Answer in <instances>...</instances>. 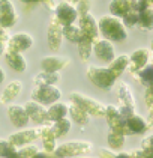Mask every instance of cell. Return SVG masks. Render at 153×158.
<instances>
[{
    "instance_id": "obj_1",
    "label": "cell",
    "mask_w": 153,
    "mask_h": 158,
    "mask_svg": "<svg viewBox=\"0 0 153 158\" xmlns=\"http://www.w3.org/2000/svg\"><path fill=\"white\" fill-rule=\"evenodd\" d=\"M98 30H99V36L105 38L111 42H122L128 38V30L123 24V21L114 17L111 14L102 15L98 21Z\"/></svg>"
},
{
    "instance_id": "obj_2",
    "label": "cell",
    "mask_w": 153,
    "mask_h": 158,
    "mask_svg": "<svg viewBox=\"0 0 153 158\" xmlns=\"http://www.w3.org/2000/svg\"><path fill=\"white\" fill-rule=\"evenodd\" d=\"M87 78L93 83L96 87L102 90H111L113 86L116 85V78L111 74V71L107 66H98L90 65L87 68Z\"/></svg>"
},
{
    "instance_id": "obj_3",
    "label": "cell",
    "mask_w": 153,
    "mask_h": 158,
    "mask_svg": "<svg viewBox=\"0 0 153 158\" xmlns=\"http://www.w3.org/2000/svg\"><path fill=\"white\" fill-rule=\"evenodd\" d=\"M69 101L80 106L83 110H86L93 118H104V114H105V106L102 102H99L98 99H95L92 97H87L81 92H72Z\"/></svg>"
},
{
    "instance_id": "obj_4",
    "label": "cell",
    "mask_w": 153,
    "mask_h": 158,
    "mask_svg": "<svg viewBox=\"0 0 153 158\" xmlns=\"http://www.w3.org/2000/svg\"><path fill=\"white\" fill-rule=\"evenodd\" d=\"M92 143L86 140H71L63 145L56 146L54 155L56 157H80V155H87L92 152Z\"/></svg>"
},
{
    "instance_id": "obj_5",
    "label": "cell",
    "mask_w": 153,
    "mask_h": 158,
    "mask_svg": "<svg viewBox=\"0 0 153 158\" xmlns=\"http://www.w3.org/2000/svg\"><path fill=\"white\" fill-rule=\"evenodd\" d=\"M62 98V90L56 85H35L32 89V99L42 106H50Z\"/></svg>"
},
{
    "instance_id": "obj_6",
    "label": "cell",
    "mask_w": 153,
    "mask_h": 158,
    "mask_svg": "<svg viewBox=\"0 0 153 158\" xmlns=\"http://www.w3.org/2000/svg\"><path fill=\"white\" fill-rule=\"evenodd\" d=\"M104 119L107 121V123H108V127H110L111 131H117V133H122V134H125V135H129L128 128H126V121H125V118L120 114L117 106H114V104L105 106Z\"/></svg>"
},
{
    "instance_id": "obj_7",
    "label": "cell",
    "mask_w": 153,
    "mask_h": 158,
    "mask_svg": "<svg viewBox=\"0 0 153 158\" xmlns=\"http://www.w3.org/2000/svg\"><path fill=\"white\" fill-rule=\"evenodd\" d=\"M24 109L29 114V119L36 122L38 125H50L51 123L50 118H48L47 109L41 102H38L35 99H30L24 104Z\"/></svg>"
},
{
    "instance_id": "obj_8",
    "label": "cell",
    "mask_w": 153,
    "mask_h": 158,
    "mask_svg": "<svg viewBox=\"0 0 153 158\" xmlns=\"http://www.w3.org/2000/svg\"><path fill=\"white\" fill-rule=\"evenodd\" d=\"M54 12H56L54 17H56L63 26L74 24V23L78 20L75 5H74V3H69V2H59V3L54 6Z\"/></svg>"
},
{
    "instance_id": "obj_9",
    "label": "cell",
    "mask_w": 153,
    "mask_h": 158,
    "mask_svg": "<svg viewBox=\"0 0 153 158\" xmlns=\"http://www.w3.org/2000/svg\"><path fill=\"white\" fill-rule=\"evenodd\" d=\"M95 56L99 59V60L110 63V62L114 59L116 56V51H114V44L111 41H108L105 38H96L93 41V50Z\"/></svg>"
},
{
    "instance_id": "obj_10",
    "label": "cell",
    "mask_w": 153,
    "mask_h": 158,
    "mask_svg": "<svg viewBox=\"0 0 153 158\" xmlns=\"http://www.w3.org/2000/svg\"><path fill=\"white\" fill-rule=\"evenodd\" d=\"M41 135V127H36V128H20L17 133L11 134L8 137V140L11 142L12 145H15L17 148L23 145H27V143H32L39 139Z\"/></svg>"
},
{
    "instance_id": "obj_11",
    "label": "cell",
    "mask_w": 153,
    "mask_h": 158,
    "mask_svg": "<svg viewBox=\"0 0 153 158\" xmlns=\"http://www.w3.org/2000/svg\"><path fill=\"white\" fill-rule=\"evenodd\" d=\"M47 41H48V47L53 51H57L62 47L63 42V24L60 23L59 20L53 15L48 24V33H47Z\"/></svg>"
},
{
    "instance_id": "obj_12",
    "label": "cell",
    "mask_w": 153,
    "mask_h": 158,
    "mask_svg": "<svg viewBox=\"0 0 153 158\" xmlns=\"http://www.w3.org/2000/svg\"><path fill=\"white\" fill-rule=\"evenodd\" d=\"M33 45V38L29 33L18 32L15 35H11L9 39L6 41V50L8 51H17V53H23L26 50L32 48Z\"/></svg>"
},
{
    "instance_id": "obj_13",
    "label": "cell",
    "mask_w": 153,
    "mask_h": 158,
    "mask_svg": "<svg viewBox=\"0 0 153 158\" xmlns=\"http://www.w3.org/2000/svg\"><path fill=\"white\" fill-rule=\"evenodd\" d=\"M18 21V14L11 0H0V26L11 29Z\"/></svg>"
},
{
    "instance_id": "obj_14",
    "label": "cell",
    "mask_w": 153,
    "mask_h": 158,
    "mask_svg": "<svg viewBox=\"0 0 153 158\" xmlns=\"http://www.w3.org/2000/svg\"><path fill=\"white\" fill-rule=\"evenodd\" d=\"M150 57H152V51L149 48H138L135 50L129 56V65H128V71L131 74L138 71L140 68H143L144 65L150 63Z\"/></svg>"
},
{
    "instance_id": "obj_15",
    "label": "cell",
    "mask_w": 153,
    "mask_h": 158,
    "mask_svg": "<svg viewBox=\"0 0 153 158\" xmlns=\"http://www.w3.org/2000/svg\"><path fill=\"white\" fill-rule=\"evenodd\" d=\"M8 118L11 119L12 125L17 128H24L30 122L24 106L20 104H8Z\"/></svg>"
},
{
    "instance_id": "obj_16",
    "label": "cell",
    "mask_w": 153,
    "mask_h": 158,
    "mask_svg": "<svg viewBox=\"0 0 153 158\" xmlns=\"http://www.w3.org/2000/svg\"><path fill=\"white\" fill-rule=\"evenodd\" d=\"M71 59L65 57V56H45L41 59V68L42 71H48V73H59L63 68H66L69 65Z\"/></svg>"
},
{
    "instance_id": "obj_17",
    "label": "cell",
    "mask_w": 153,
    "mask_h": 158,
    "mask_svg": "<svg viewBox=\"0 0 153 158\" xmlns=\"http://www.w3.org/2000/svg\"><path fill=\"white\" fill-rule=\"evenodd\" d=\"M80 21V29L83 32V36L90 38L92 41H95L96 38H99V30H98V21L92 14H86L83 18L78 20Z\"/></svg>"
},
{
    "instance_id": "obj_18",
    "label": "cell",
    "mask_w": 153,
    "mask_h": 158,
    "mask_svg": "<svg viewBox=\"0 0 153 158\" xmlns=\"http://www.w3.org/2000/svg\"><path fill=\"white\" fill-rule=\"evenodd\" d=\"M6 63L11 66L15 73H24L27 69V62L24 59L23 53H17V51H5L3 53Z\"/></svg>"
},
{
    "instance_id": "obj_19",
    "label": "cell",
    "mask_w": 153,
    "mask_h": 158,
    "mask_svg": "<svg viewBox=\"0 0 153 158\" xmlns=\"http://www.w3.org/2000/svg\"><path fill=\"white\" fill-rule=\"evenodd\" d=\"M125 121H126V128H128L129 135H137V134H143L147 131L146 119L143 116H140L138 113L131 114L129 118H126Z\"/></svg>"
},
{
    "instance_id": "obj_20",
    "label": "cell",
    "mask_w": 153,
    "mask_h": 158,
    "mask_svg": "<svg viewBox=\"0 0 153 158\" xmlns=\"http://www.w3.org/2000/svg\"><path fill=\"white\" fill-rule=\"evenodd\" d=\"M21 90H23V83H21V81H18V80L11 81L9 85L3 89V92H2V95H0V102L5 104V106L11 104L12 101L21 94Z\"/></svg>"
},
{
    "instance_id": "obj_21",
    "label": "cell",
    "mask_w": 153,
    "mask_h": 158,
    "mask_svg": "<svg viewBox=\"0 0 153 158\" xmlns=\"http://www.w3.org/2000/svg\"><path fill=\"white\" fill-rule=\"evenodd\" d=\"M68 113L71 116V121L78 123L80 127H84L90 122V114L86 110H83L80 106H77L75 102H72V101L68 102Z\"/></svg>"
},
{
    "instance_id": "obj_22",
    "label": "cell",
    "mask_w": 153,
    "mask_h": 158,
    "mask_svg": "<svg viewBox=\"0 0 153 158\" xmlns=\"http://www.w3.org/2000/svg\"><path fill=\"white\" fill-rule=\"evenodd\" d=\"M129 65V56L128 54H120V56H114V59L108 63V69L111 71V74L114 75V78L117 80L122 74L126 71Z\"/></svg>"
},
{
    "instance_id": "obj_23",
    "label": "cell",
    "mask_w": 153,
    "mask_h": 158,
    "mask_svg": "<svg viewBox=\"0 0 153 158\" xmlns=\"http://www.w3.org/2000/svg\"><path fill=\"white\" fill-rule=\"evenodd\" d=\"M138 11V21L137 26L144 30V32H149L152 30L153 26V6H147V8H141V9H137Z\"/></svg>"
},
{
    "instance_id": "obj_24",
    "label": "cell",
    "mask_w": 153,
    "mask_h": 158,
    "mask_svg": "<svg viewBox=\"0 0 153 158\" xmlns=\"http://www.w3.org/2000/svg\"><path fill=\"white\" fill-rule=\"evenodd\" d=\"M50 128H51L53 134L56 135V139H60V137L66 135L71 131L72 121L66 116V118H62V119H57V121H53L50 123Z\"/></svg>"
},
{
    "instance_id": "obj_25",
    "label": "cell",
    "mask_w": 153,
    "mask_h": 158,
    "mask_svg": "<svg viewBox=\"0 0 153 158\" xmlns=\"http://www.w3.org/2000/svg\"><path fill=\"white\" fill-rule=\"evenodd\" d=\"M39 139L42 140V145L44 148L42 149H45L48 152H53L54 154V149H56V135L53 134L51 131V128H50V125H41V135H39Z\"/></svg>"
},
{
    "instance_id": "obj_26",
    "label": "cell",
    "mask_w": 153,
    "mask_h": 158,
    "mask_svg": "<svg viewBox=\"0 0 153 158\" xmlns=\"http://www.w3.org/2000/svg\"><path fill=\"white\" fill-rule=\"evenodd\" d=\"M131 75H132L137 81H140L144 87L152 86V80H153V65H152V62L147 63V65H144L143 68H140V69L135 71V73H132Z\"/></svg>"
},
{
    "instance_id": "obj_27",
    "label": "cell",
    "mask_w": 153,
    "mask_h": 158,
    "mask_svg": "<svg viewBox=\"0 0 153 158\" xmlns=\"http://www.w3.org/2000/svg\"><path fill=\"white\" fill-rule=\"evenodd\" d=\"M48 118L50 121H57V119H62V118H66L68 116V104L66 102H62V101H56L53 104H50V107L47 109Z\"/></svg>"
},
{
    "instance_id": "obj_28",
    "label": "cell",
    "mask_w": 153,
    "mask_h": 158,
    "mask_svg": "<svg viewBox=\"0 0 153 158\" xmlns=\"http://www.w3.org/2000/svg\"><path fill=\"white\" fill-rule=\"evenodd\" d=\"M119 102L122 106H129V107H135V98L132 94V89H131L128 83H120L119 85Z\"/></svg>"
},
{
    "instance_id": "obj_29",
    "label": "cell",
    "mask_w": 153,
    "mask_h": 158,
    "mask_svg": "<svg viewBox=\"0 0 153 158\" xmlns=\"http://www.w3.org/2000/svg\"><path fill=\"white\" fill-rule=\"evenodd\" d=\"M62 78L60 73H48L42 71L33 77V85H57Z\"/></svg>"
},
{
    "instance_id": "obj_30",
    "label": "cell",
    "mask_w": 153,
    "mask_h": 158,
    "mask_svg": "<svg viewBox=\"0 0 153 158\" xmlns=\"http://www.w3.org/2000/svg\"><path fill=\"white\" fill-rule=\"evenodd\" d=\"M78 54H80V59L83 62H87L92 56V50H93V41L87 36H83L78 42Z\"/></svg>"
},
{
    "instance_id": "obj_31",
    "label": "cell",
    "mask_w": 153,
    "mask_h": 158,
    "mask_svg": "<svg viewBox=\"0 0 153 158\" xmlns=\"http://www.w3.org/2000/svg\"><path fill=\"white\" fill-rule=\"evenodd\" d=\"M125 142H126V135L122 133H117V131H111L107 137L108 148L113 149V151H120L125 146Z\"/></svg>"
},
{
    "instance_id": "obj_32",
    "label": "cell",
    "mask_w": 153,
    "mask_h": 158,
    "mask_svg": "<svg viewBox=\"0 0 153 158\" xmlns=\"http://www.w3.org/2000/svg\"><path fill=\"white\" fill-rule=\"evenodd\" d=\"M108 9H110L111 15L123 18L126 15V12L129 11V6H128V3L125 0H111L110 5H108Z\"/></svg>"
},
{
    "instance_id": "obj_33",
    "label": "cell",
    "mask_w": 153,
    "mask_h": 158,
    "mask_svg": "<svg viewBox=\"0 0 153 158\" xmlns=\"http://www.w3.org/2000/svg\"><path fill=\"white\" fill-rule=\"evenodd\" d=\"M63 38H66L68 41L77 44L83 38V32H81V29H80V26H77V24L63 26Z\"/></svg>"
},
{
    "instance_id": "obj_34",
    "label": "cell",
    "mask_w": 153,
    "mask_h": 158,
    "mask_svg": "<svg viewBox=\"0 0 153 158\" xmlns=\"http://www.w3.org/2000/svg\"><path fill=\"white\" fill-rule=\"evenodd\" d=\"M0 157H18V148L9 140L0 139Z\"/></svg>"
},
{
    "instance_id": "obj_35",
    "label": "cell",
    "mask_w": 153,
    "mask_h": 158,
    "mask_svg": "<svg viewBox=\"0 0 153 158\" xmlns=\"http://www.w3.org/2000/svg\"><path fill=\"white\" fill-rule=\"evenodd\" d=\"M38 151H39V148L36 145H30V143H27V145H23L18 148V157H23V158H35L36 154H38Z\"/></svg>"
},
{
    "instance_id": "obj_36",
    "label": "cell",
    "mask_w": 153,
    "mask_h": 158,
    "mask_svg": "<svg viewBox=\"0 0 153 158\" xmlns=\"http://www.w3.org/2000/svg\"><path fill=\"white\" fill-rule=\"evenodd\" d=\"M75 9H77L78 20H80L86 14L90 12V9H92V0H78V2L75 3Z\"/></svg>"
},
{
    "instance_id": "obj_37",
    "label": "cell",
    "mask_w": 153,
    "mask_h": 158,
    "mask_svg": "<svg viewBox=\"0 0 153 158\" xmlns=\"http://www.w3.org/2000/svg\"><path fill=\"white\" fill-rule=\"evenodd\" d=\"M122 21H123V24L125 27H134V26H137V21H138V11H135V9H129L126 15L123 17V18H120Z\"/></svg>"
},
{
    "instance_id": "obj_38",
    "label": "cell",
    "mask_w": 153,
    "mask_h": 158,
    "mask_svg": "<svg viewBox=\"0 0 153 158\" xmlns=\"http://www.w3.org/2000/svg\"><path fill=\"white\" fill-rule=\"evenodd\" d=\"M153 137H152V134H149V135H146L144 139H143V142H141V149H144V151H147V152H150V154H153Z\"/></svg>"
},
{
    "instance_id": "obj_39",
    "label": "cell",
    "mask_w": 153,
    "mask_h": 158,
    "mask_svg": "<svg viewBox=\"0 0 153 158\" xmlns=\"http://www.w3.org/2000/svg\"><path fill=\"white\" fill-rule=\"evenodd\" d=\"M144 101H146L147 109L149 110L153 109V89H152V86H147V87H146V92H144Z\"/></svg>"
},
{
    "instance_id": "obj_40",
    "label": "cell",
    "mask_w": 153,
    "mask_h": 158,
    "mask_svg": "<svg viewBox=\"0 0 153 158\" xmlns=\"http://www.w3.org/2000/svg\"><path fill=\"white\" fill-rule=\"evenodd\" d=\"M117 109H119V111H120V114H122L125 119L135 113V107H129V106H122V104H120V106H117Z\"/></svg>"
},
{
    "instance_id": "obj_41",
    "label": "cell",
    "mask_w": 153,
    "mask_h": 158,
    "mask_svg": "<svg viewBox=\"0 0 153 158\" xmlns=\"http://www.w3.org/2000/svg\"><path fill=\"white\" fill-rule=\"evenodd\" d=\"M129 155L131 157H152V154L150 152H147V151H144V149H134V151H129Z\"/></svg>"
},
{
    "instance_id": "obj_42",
    "label": "cell",
    "mask_w": 153,
    "mask_h": 158,
    "mask_svg": "<svg viewBox=\"0 0 153 158\" xmlns=\"http://www.w3.org/2000/svg\"><path fill=\"white\" fill-rule=\"evenodd\" d=\"M99 157L113 158V157H116V151H113V149H110V148H101V149H99Z\"/></svg>"
},
{
    "instance_id": "obj_43",
    "label": "cell",
    "mask_w": 153,
    "mask_h": 158,
    "mask_svg": "<svg viewBox=\"0 0 153 158\" xmlns=\"http://www.w3.org/2000/svg\"><path fill=\"white\" fill-rule=\"evenodd\" d=\"M9 33H8V29H5V27H2L0 26V42H6L8 39H9Z\"/></svg>"
},
{
    "instance_id": "obj_44",
    "label": "cell",
    "mask_w": 153,
    "mask_h": 158,
    "mask_svg": "<svg viewBox=\"0 0 153 158\" xmlns=\"http://www.w3.org/2000/svg\"><path fill=\"white\" fill-rule=\"evenodd\" d=\"M129 6V9H135L137 11V6H138V0H125Z\"/></svg>"
},
{
    "instance_id": "obj_45",
    "label": "cell",
    "mask_w": 153,
    "mask_h": 158,
    "mask_svg": "<svg viewBox=\"0 0 153 158\" xmlns=\"http://www.w3.org/2000/svg\"><path fill=\"white\" fill-rule=\"evenodd\" d=\"M5 50H6V42H0V57L3 56Z\"/></svg>"
},
{
    "instance_id": "obj_46",
    "label": "cell",
    "mask_w": 153,
    "mask_h": 158,
    "mask_svg": "<svg viewBox=\"0 0 153 158\" xmlns=\"http://www.w3.org/2000/svg\"><path fill=\"white\" fill-rule=\"evenodd\" d=\"M5 81V71H3V68L0 66V85Z\"/></svg>"
},
{
    "instance_id": "obj_47",
    "label": "cell",
    "mask_w": 153,
    "mask_h": 158,
    "mask_svg": "<svg viewBox=\"0 0 153 158\" xmlns=\"http://www.w3.org/2000/svg\"><path fill=\"white\" fill-rule=\"evenodd\" d=\"M23 3H38V2H42V0H21Z\"/></svg>"
},
{
    "instance_id": "obj_48",
    "label": "cell",
    "mask_w": 153,
    "mask_h": 158,
    "mask_svg": "<svg viewBox=\"0 0 153 158\" xmlns=\"http://www.w3.org/2000/svg\"><path fill=\"white\" fill-rule=\"evenodd\" d=\"M68 2H69V3H74V5H75V3H77L78 0H68Z\"/></svg>"
}]
</instances>
